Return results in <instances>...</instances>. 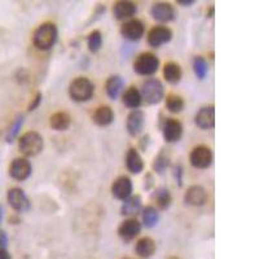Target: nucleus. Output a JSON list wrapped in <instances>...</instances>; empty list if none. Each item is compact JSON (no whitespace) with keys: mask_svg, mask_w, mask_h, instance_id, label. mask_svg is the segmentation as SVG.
I'll use <instances>...</instances> for the list:
<instances>
[{"mask_svg":"<svg viewBox=\"0 0 259 259\" xmlns=\"http://www.w3.org/2000/svg\"><path fill=\"white\" fill-rule=\"evenodd\" d=\"M135 251L140 258L148 259L154 254L155 242L150 237H143L136 242Z\"/></svg>","mask_w":259,"mask_h":259,"instance_id":"obj_24","label":"nucleus"},{"mask_svg":"<svg viewBox=\"0 0 259 259\" xmlns=\"http://www.w3.org/2000/svg\"><path fill=\"white\" fill-rule=\"evenodd\" d=\"M137 12V6L134 2H127V0H121L113 4V16L119 21L123 20H131Z\"/></svg>","mask_w":259,"mask_h":259,"instance_id":"obj_18","label":"nucleus"},{"mask_svg":"<svg viewBox=\"0 0 259 259\" xmlns=\"http://www.w3.org/2000/svg\"><path fill=\"white\" fill-rule=\"evenodd\" d=\"M159 67L158 57L152 52H143L134 61V71L139 75L149 76L157 73Z\"/></svg>","mask_w":259,"mask_h":259,"instance_id":"obj_4","label":"nucleus"},{"mask_svg":"<svg viewBox=\"0 0 259 259\" xmlns=\"http://www.w3.org/2000/svg\"><path fill=\"white\" fill-rule=\"evenodd\" d=\"M153 200L155 201L159 210H167L171 205V195L166 187H159L153 193Z\"/></svg>","mask_w":259,"mask_h":259,"instance_id":"obj_27","label":"nucleus"},{"mask_svg":"<svg viewBox=\"0 0 259 259\" xmlns=\"http://www.w3.org/2000/svg\"><path fill=\"white\" fill-rule=\"evenodd\" d=\"M141 218H143V224L146 228H153L159 220L158 210L154 206L144 207L141 211Z\"/></svg>","mask_w":259,"mask_h":259,"instance_id":"obj_29","label":"nucleus"},{"mask_svg":"<svg viewBox=\"0 0 259 259\" xmlns=\"http://www.w3.org/2000/svg\"><path fill=\"white\" fill-rule=\"evenodd\" d=\"M31 163L26 158H15L10 166V175L17 182H24L31 175Z\"/></svg>","mask_w":259,"mask_h":259,"instance_id":"obj_12","label":"nucleus"},{"mask_svg":"<svg viewBox=\"0 0 259 259\" xmlns=\"http://www.w3.org/2000/svg\"><path fill=\"white\" fill-rule=\"evenodd\" d=\"M189 162L193 167L201 168V170L210 167L213 163V152L206 145L195 146L189 155Z\"/></svg>","mask_w":259,"mask_h":259,"instance_id":"obj_6","label":"nucleus"},{"mask_svg":"<svg viewBox=\"0 0 259 259\" xmlns=\"http://www.w3.org/2000/svg\"><path fill=\"white\" fill-rule=\"evenodd\" d=\"M144 123H145V114H144L143 110H132L131 113L128 114L127 121H126L127 132L131 136H137V135L143 131Z\"/></svg>","mask_w":259,"mask_h":259,"instance_id":"obj_17","label":"nucleus"},{"mask_svg":"<svg viewBox=\"0 0 259 259\" xmlns=\"http://www.w3.org/2000/svg\"><path fill=\"white\" fill-rule=\"evenodd\" d=\"M150 15L154 20L159 22H170L175 19L177 12L170 3L166 2H157L150 8Z\"/></svg>","mask_w":259,"mask_h":259,"instance_id":"obj_10","label":"nucleus"},{"mask_svg":"<svg viewBox=\"0 0 259 259\" xmlns=\"http://www.w3.org/2000/svg\"><path fill=\"white\" fill-rule=\"evenodd\" d=\"M174 177L178 182V186H183V167H182V165H177L174 167Z\"/></svg>","mask_w":259,"mask_h":259,"instance_id":"obj_35","label":"nucleus"},{"mask_svg":"<svg viewBox=\"0 0 259 259\" xmlns=\"http://www.w3.org/2000/svg\"><path fill=\"white\" fill-rule=\"evenodd\" d=\"M154 187V177H153L152 172H148L144 178V189L145 191H150V189Z\"/></svg>","mask_w":259,"mask_h":259,"instance_id":"obj_36","label":"nucleus"},{"mask_svg":"<svg viewBox=\"0 0 259 259\" xmlns=\"http://www.w3.org/2000/svg\"><path fill=\"white\" fill-rule=\"evenodd\" d=\"M0 259H12V256L6 249H0Z\"/></svg>","mask_w":259,"mask_h":259,"instance_id":"obj_39","label":"nucleus"},{"mask_svg":"<svg viewBox=\"0 0 259 259\" xmlns=\"http://www.w3.org/2000/svg\"><path fill=\"white\" fill-rule=\"evenodd\" d=\"M172 38V33L166 26H154L148 33V43L153 48H159L161 46L168 43Z\"/></svg>","mask_w":259,"mask_h":259,"instance_id":"obj_13","label":"nucleus"},{"mask_svg":"<svg viewBox=\"0 0 259 259\" xmlns=\"http://www.w3.org/2000/svg\"><path fill=\"white\" fill-rule=\"evenodd\" d=\"M58 38V30L53 22H44L38 26L33 34V43L38 49L47 51L55 46Z\"/></svg>","mask_w":259,"mask_h":259,"instance_id":"obj_1","label":"nucleus"},{"mask_svg":"<svg viewBox=\"0 0 259 259\" xmlns=\"http://www.w3.org/2000/svg\"><path fill=\"white\" fill-rule=\"evenodd\" d=\"M193 71L198 79H204L209 71V65L202 56H195L193 58Z\"/></svg>","mask_w":259,"mask_h":259,"instance_id":"obj_31","label":"nucleus"},{"mask_svg":"<svg viewBox=\"0 0 259 259\" xmlns=\"http://www.w3.org/2000/svg\"><path fill=\"white\" fill-rule=\"evenodd\" d=\"M182 75H183L182 67L177 62L170 61L163 67V76L170 84H178L182 80Z\"/></svg>","mask_w":259,"mask_h":259,"instance_id":"obj_26","label":"nucleus"},{"mask_svg":"<svg viewBox=\"0 0 259 259\" xmlns=\"http://www.w3.org/2000/svg\"><path fill=\"white\" fill-rule=\"evenodd\" d=\"M162 135L167 143H177L183 135V126L174 118H166L162 126Z\"/></svg>","mask_w":259,"mask_h":259,"instance_id":"obj_11","label":"nucleus"},{"mask_svg":"<svg viewBox=\"0 0 259 259\" xmlns=\"http://www.w3.org/2000/svg\"><path fill=\"white\" fill-rule=\"evenodd\" d=\"M123 87H125V80L122 79V76L119 75L109 76L107 83H105V91H107V95L112 100L118 99Z\"/></svg>","mask_w":259,"mask_h":259,"instance_id":"obj_22","label":"nucleus"},{"mask_svg":"<svg viewBox=\"0 0 259 259\" xmlns=\"http://www.w3.org/2000/svg\"><path fill=\"white\" fill-rule=\"evenodd\" d=\"M42 99H43L42 92H37V95L34 96V99L31 100V103L29 104V108H28L29 112H34V110L37 109V108L40 105V103H42Z\"/></svg>","mask_w":259,"mask_h":259,"instance_id":"obj_34","label":"nucleus"},{"mask_svg":"<svg viewBox=\"0 0 259 259\" xmlns=\"http://www.w3.org/2000/svg\"><path fill=\"white\" fill-rule=\"evenodd\" d=\"M127 259H130V258H127Z\"/></svg>","mask_w":259,"mask_h":259,"instance_id":"obj_44","label":"nucleus"},{"mask_svg":"<svg viewBox=\"0 0 259 259\" xmlns=\"http://www.w3.org/2000/svg\"><path fill=\"white\" fill-rule=\"evenodd\" d=\"M209 200L206 189L201 186H192L184 193V202L191 206H204Z\"/></svg>","mask_w":259,"mask_h":259,"instance_id":"obj_14","label":"nucleus"},{"mask_svg":"<svg viewBox=\"0 0 259 259\" xmlns=\"http://www.w3.org/2000/svg\"><path fill=\"white\" fill-rule=\"evenodd\" d=\"M7 200H8V204L11 205L15 211H19V213H24V211H28L31 207L30 201H29L28 196L24 192V189L21 188H11L7 193Z\"/></svg>","mask_w":259,"mask_h":259,"instance_id":"obj_7","label":"nucleus"},{"mask_svg":"<svg viewBox=\"0 0 259 259\" xmlns=\"http://www.w3.org/2000/svg\"><path fill=\"white\" fill-rule=\"evenodd\" d=\"M166 108L171 113H180L184 109L183 98L175 94L167 95V98H166Z\"/></svg>","mask_w":259,"mask_h":259,"instance_id":"obj_30","label":"nucleus"},{"mask_svg":"<svg viewBox=\"0 0 259 259\" xmlns=\"http://www.w3.org/2000/svg\"><path fill=\"white\" fill-rule=\"evenodd\" d=\"M141 231V224L135 218L123 220L118 227V235L123 241H131L139 236Z\"/></svg>","mask_w":259,"mask_h":259,"instance_id":"obj_15","label":"nucleus"},{"mask_svg":"<svg viewBox=\"0 0 259 259\" xmlns=\"http://www.w3.org/2000/svg\"><path fill=\"white\" fill-rule=\"evenodd\" d=\"M132 186L131 179L126 175L117 178L114 180V183L112 184V195L117 200H121V201H125L126 198H128L130 196H132Z\"/></svg>","mask_w":259,"mask_h":259,"instance_id":"obj_9","label":"nucleus"},{"mask_svg":"<svg viewBox=\"0 0 259 259\" xmlns=\"http://www.w3.org/2000/svg\"><path fill=\"white\" fill-rule=\"evenodd\" d=\"M178 3H179L180 6L191 7L192 4H195V2H193V0H178Z\"/></svg>","mask_w":259,"mask_h":259,"instance_id":"obj_40","label":"nucleus"},{"mask_svg":"<svg viewBox=\"0 0 259 259\" xmlns=\"http://www.w3.org/2000/svg\"><path fill=\"white\" fill-rule=\"evenodd\" d=\"M141 207H143V201H141L140 196H130L123 201L122 206H121V214L126 217H134L140 213Z\"/></svg>","mask_w":259,"mask_h":259,"instance_id":"obj_19","label":"nucleus"},{"mask_svg":"<svg viewBox=\"0 0 259 259\" xmlns=\"http://www.w3.org/2000/svg\"><path fill=\"white\" fill-rule=\"evenodd\" d=\"M20 152L26 157H35L39 154L44 148L43 136L37 131L25 132L19 140Z\"/></svg>","mask_w":259,"mask_h":259,"instance_id":"obj_2","label":"nucleus"},{"mask_svg":"<svg viewBox=\"0 0 259 259\" xmlns=\"http://www.w3.org/2000/svg\"><path fill=\"white\" fill-rule=\"evenodd\" d=\"M141 99L146 101L150 105L161 103L165 95V90H163V84L159 82L158 79H148L141 84L140 90Z\"/></svg>","mask_w":259,"mask_h":259,"instance_id":"obj_5","label":"nucleus"},{"mask_svg":"<svg viewBox=\"0 0 259 259\" xmlns=\"http://www.w3.org/2000/svg\"><path fill=\"white\" fill-rule=\"evenodd\" d=\"M94 122L96 123L100 127H105V126H109L110 123L114 121V113L113 109L108 105H103V107H99L96 109V112L94 113Z\"/></svg>","mask_w":259,"mask_h":259,"instance_id":"obj_21","label":"nucleus"},{"mask_svg":"<svg viewBox=\"0 0 259 259\" xmlns=\"http://www.w3.org/2000/svg\"><path fill=\"white\" fill-rule=\"evenodd\" d=\"M144 31H145V26H144V24L140 20L137 19L128 20L121 28L122 37L127 40H131V42L140 40L144 35Z\"/></svg>","mask_w":259,"mask_h":259,"instance_id":"obj_8","label":"nucleus"},{"mask_svg":"<svg viewBox=\"0 0 259 259\" xmlns=\"http://www.w3.org/2000/svg\"><path fill=\"white\" fill-rule=\"evenodd\" d=\"M87 44H89V49L92 53H96V52L100 51L101 46H103V34L99 30L92 31L89 35Z\"/></svg>","mask_w":259,"mask_h":259,"instance_id":"obj_33","label":"nucleus"},{"mask_svg":"<svg viewBox=\"0 0 259 259\" xmlns=\"http://www.w3.org/2000/svg\"><path fill=\"white\" fill-rule=\"evenodd\" d=\"M148 144H149V135H145L144 137H141L140 140V148L145 152L146 148H148Z\"/></svg>","mask_w":259,"mask_h":259,"instance_id":"obj_38","label":"nucleus"},{"mask_svg":"<svg viewBox=\"0 0 259 259\" xmlns=\"http://www.w3.org/2000/svg\"><path fill=\"white\" fill-rule=\"evenodd\" d=\"M7 245H8V236L6 232L0 229V249H6Z\"/></svg>","mask_w":259,"mask_h":259,"instance_id":"obj_37","label":"nucleus"},{"mask_svg":"<svg viewBox=\"0 0 259 259\" xmlns=\"http://www.w3.org/2000/svg\"><path fill=\"white\" fill-rule=\"evenodd\" d=\"M170 155H168V153L166 152L165 149H161L159 150V153L154 157V159H153V163H152V167L153 170H154V172H157V174H163L166 171V168L170 166Z\"/></svg>","mask_w":259,"mask_h":259,"instance_id":"obj_28","label":"nucleus"},{"mask_svg":"<svg viewBox=\"0 0 259 259\" xmlns=\"http://www.w3.org/2000/svg\"><path fill=\"white\" fill-rule=\"evenodd\" d=\"M214 16V7H210V10L207 12V17H213Z\"/></svg>","mask_w":259,"mask_h":259,"instance_id":"obj_41","label":"nucleus"},{"mask_svg":"<svg viewBox=\"0 0 259 259\" xmlns=\"http://www.w3.org/2000/svg\"><path fill=\"white\" fill-rule=\"evenodd\" d=\"M3 220V207L0 206V223Z\"/></svg>","mask_w":259,"mask_h":259,"instance_id":"obj_42","label":"nucleus"},{"mask_svg":"<svg viewBox=\"0 0 259 259\" xmlns=\"http://www.w3.org/2000/svg\"><path fill=\"white\" fill-rule=\"evenodd\" d=\"M168 259H179V258H178V256H170V258H168Z\"/></svg>","mask_w":259,"mask_h":259,"instance_id":"obj_43","label":"nucleus"},{"mask_svg":"<svg viewBox=\"0 0 259 259\" xmlns=\"http://www.w3.org/2000/svg\"><path fill=\"white\" fill-rule=\"evenodd\" d=\"M122 100H123V104H125L128 109L136 110L137 108L141 105L143 99H141L140 91H139L136 87H130V89L126 90L125 94H123Z\"/></svg>","mask_w":259,"mask_h":259,"instance_id":"obj_25","label":"nucleus"},{"mask_svg":"<svg viewBox=\"0 0 259 259\" xmlns=\"http://www.w3.org/2000/svg\"><path fill=\"white\" fill-rule=\"evenodd\" d=\"M95 94V85L89 78L85 76H78L69 85V95L71 100L78 103L89 101Z\"/></svg>","mask_w":259,"mask_h":259,"instance_id":"obj_3","label":"nucleus"},{"mask_svg":"<svg viewBox=\"0 0 259 259\" xmlns=\"http://www.w3.org/2000/svg\"><path fill=\"white\" fill-rule=\"evenodd\" d=\"M22 125H24V116L19 114V116L15 118V121H13L12 126L10 127L8 132H7V136H6L7 143H13V141H15V139L17 137V135H19L20 130H21Z\"/></svg>","mask_w":259,"mask_h":259,"instance_id":"obj_32","label":"nucleus"},{"mask_svg":"<svg viewBox=\"0 0 259 259\" xmlns=\"http://www.w3.org/2000/svg\"><path fill=\"white\" fill-rule=\"evenodd\" d=\"M195 123L201 130H210L215 125V109L214 105H206L198 110L195 117Z\"/></svg>","mask_w":259,"mask_h":259,"instance_id":"obj_16","label":"nucleus"},{"mask_svg":"<svg viewBox=\"0 0 259 259\" xmlns=\"http://www.w3.org/2000/svg\"><path fill=\"white\" fill-rule=\"evenodd\" d=\"M71 117L66 112H57L49 118V126L56 131H65L70 127Z\"/></svg>","mask_w":259,"mask_h":259,"instance_id":"obj_23","label":"nucleus"},{"mask_svg":"<svg viewBox=\"0 0 259 259\" xmlns=\"http://www.w3.org/2000/svg\"><path fill=\"white\" fill-rule=\"evenodd\" d=\"M126 166H127L128 171L132 172V174H140L141 171L144 170L143 158L135 148L128 149L127 154H126Z\"/></svg>","mask_w":259,"mask_h":259,"instance_id":"obj_20","label":"nucleus"}]
</instances>
